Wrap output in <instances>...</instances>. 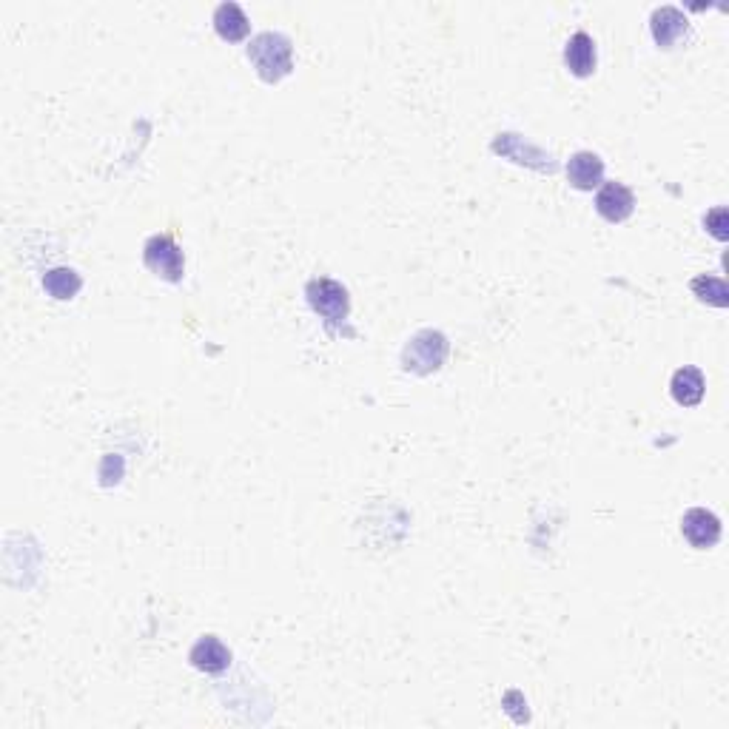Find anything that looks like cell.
<instances>
[{
	"mask_svg": "<svg viewBox=\"0 0 729 729\" xmlns=\"http://www.w3.org/2000/svg\"><path fill=\"white\" fill-rule=\"evenodd\" d=\"M727 220H729V214H727V208H724V206L712 208L710 214L704 217V225H707V231H710L715 240H721V243H727V240H729Z\"/></svg>",
	"mask_w": 729,
	"mask_h": 729,
	"instance_id": "9a60e30c",
	"label": "cell"
},
{
	"mask_svg": "<svg viewBox=\"0 0 729 729\" xmlns=\"http://www.w3.org/2000/svg\"><path fill=\"white\" fill-rule=\"evenodd\" d=\"M248 60L265 83H280L294 69V46L280 32H262L248 46Z\"/></svg>",
	"mask_w": 729,
	"mask_h": 729,
	"instance_id": "6da1fadb",
	"label": "cell"
},
{
	"mask_svg": "<svg viewBox=\"0 0 729 729\" xmlns=\"http://www.w3.org/2000/svg\"><path fill=\"white\" fill-rule=\"evenodd\" d=\"M305 297H308V305L317 311L319 317L325 319V328H328L331 334H337V328L339 325H345L348 311H351L348 291H345L339 282L328 280V277H319V280L308 282Z\"/></svg>",
	"mask_w": 729,
	"mask_h": 729,
	"instance_id": "3957f363",
	"label": "cell"
},
{
	"mask_svg": "<svg viewBox=\"0 0 729 729\" xmlns=\"http://www.w3.org/2000/svg\"><path fill=\"white\" fill-rule=\"evenodd\" d=\"M80 277H77L72 268H52L46 277H43V288L49 297L55 300H72L77 291H80Z\"/></svg>",
	"mask_w": 729,
	"mask_h": 729,
	"instance_id": "4fadbf2b",
	"label": "cell"
},
{
	"mask_svg": "<svg viewBox=\"0 0 729 729\" xmlns=\"http://www.w3.org/2000/svg\"><path fill=\"white\" fill-rule=\"evenodd\" d=\"M567 180L579 191H593L604 183V160L596 151H576L567 163Z\"/></svg>",
	"mask_w": 729,
	"mask_h": 729,
	"instance_id": "9c48e42d",
	"label": "cell"
},
{
	"mask_svg": "<svg viewBox=\"0 0 729 729\" xmlns=\"http://www.w3.org/2000/svg\"><path fill=\"white\" fill-rule=\"evenodd\" d=\"M143 262H146L151 274H157V277L169 282H180L183 274H186L183 251H180V245L174 243V237H169V234L151 237L146 248H143Z\"/></svg>",
	"mask_w": 729,
	"mask_h": 729,
	"instance_id": "277c9868",
	"label": "cell"
},
{
	"mask_svg": "<svg viewBox=\"0 0 729 729\" xmlns=\"http://www.w3.org/2000/svg\"><path fill=\"white\" fill-rule=\"evenodd\" d=\"M670 393L673 399L681 405V408H695L701 405L704 393H707V382H704V374L692 365H684L678 368L673 374V382H670Z\"/></svg>",
	"mask_w": 729,
	"mask_h": 729,
	"instance_id": "30bf717a",
	"label": "cell"
},
{
	"mask_svg": "<svg viewBox=\"0 0 729 729\" xmlns=\"http://www.w3.org/2000/svg\"><path fill=\"white\" fill-rule=\"evenodd\" d=\"M690 288L692 294H695L701 302H707V305H715V308H727L729 305L727 282L721 280V277L701 274V277H695V280L690 282Z\"/></svg>",
	"mask_w": 729,
	"mask_h": 729,
	"instance_id": "5bb4252c",
	"label": "cell"
},
{
	"mask_svg": "<svg viewBox=\"0 0 729 729\" xmlns=\"http://www.w3.org/2000/svg\"><path fill=\"white\" fill-rule=\"evenodd\" d=\"M448 337L439 334V331H419L408 339L405 351H402V368L408 374L428 376L433 371H439L448 359Z\"/></svg>",
	"mask_w": 729,
	"mask_h": 729,
	"instance_id": "7a4b0ae2",
	"label": "cell"
},
{
	"mask_svg": "<svg viewBox=\"0 0 729 729\" xmlns=\"http://www.w3.org/2000/svg\"><path fill=\"white\" fill-rule=\"evenodd\" d=\"M596 211L607 223H624L636 211V197L624 183H604L596 197Z\"/></svg>",
	"mask_w": 729,
	"mask_h": 729,
	"instance_id": "52a82bcc",
	"label": "cell"
},
{
	"mask_svg": "<svg viewBox=\"0 0 729 729\" xmlns=\"http://www.w3.org/2000/svg\"><path fill=\"white\" fill-rule=\"evenodd\" d=\"M650 29H653V38L661 49H673L681 43V38H687L690 20L684 18V12L675 9V6H661L650 18Z\"/></svg>",
	"mask_w": 729,
	"mask_h": 729,
	"instance_id": "8992f818",
	"label": "cell"
},
{
	"mask_svg": "<svg viewBox=\"0 0 729 729\" xmlns=\"http://www.w3.org/2000/svg\"><path fill=\"white\" fill-rule=\"evenodd\" d=\"M214 29L217 35L228 43H240V40L248 38L251 32V23L245 18V12L237 6V3H220L214 9Z\"/></svg>",
	"mask_w": 729,
	"mask_h": 729,
	"instance_id": "7c38bea8",
	"label": "cell"
},
{
	"mask_svg": "<svg viewBox=\"0 0 729 729\" xmlns=\"http://www.w3.org/2000/svg\"><path fill=\"white\" fill-rule=\"evenodd\" d=\"M564 63L570 75L590 77L596 72V43L587 32H576L564 46Z\"/></svg>",
	"mask_w": 729,
	"mask_h": 729,
	"instance_id": "8fae6325",
	"label": "cell"
},
{
	"mask_svg": "<svg viewBox=\"0 0 729 729\" xmlns=\"http://www.w3.org/2000/svg\"><path fill=\"white\" fill-rule=\"evenodd\" d=\"M188 661H191V667L194 670H200V673H208V675H220L228 670V664H231V653H228V647H225L223 641L217 636H203L194 647H191V653H188Z\"/></svg>",
	"mask_w": 729,
	"mask_h": 729,
	"instance_id": "ba28073f",
	"label": "cell"
},
{
	"mask_svg": "<svg viewBox=\"0 0 729 729\" xmlns=\"http://www.w3.org/2000/svg\"><path fill=\"white\" fill-rule=\"evenodd\" d=\"M681 533L684 539L695 547V550H710L721 539V522L718 516L704 510V507H692L681 516Z\"/></svg>",
	"mask_w": 729,
	"mask_h": 729,
	"instance_id": "5b68a950",
	"label": "cell"
}]
</instances>
